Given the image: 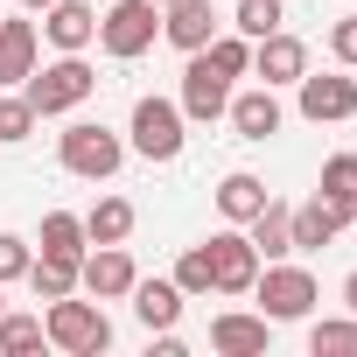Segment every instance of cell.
I'll list each match as a JSON object with an SVG mask.
<instances>
[{"mask_svg": "<svg viewBox=\"0 0 357 357\" xmlns=\"http://www.w3.org/2000/svg\"><path fill=\"white\" fill-rule=\"evenodd\" d=\"M245 238H252L259 266H266V259H294V231H287V204H273V197H266V211H259V218H245Z\"/></svg>", "mask_w": 357, "mask_h": 357, "instance_id": "ffe728a7", "label": "cell"}, {"mask_svg": "<svg viewBox=\"0 0 357 357\" xmlns=\"http://www.w3.org/2000/svg\"><path fill=\"white\" fill-rule=\"evenodd\" d=\"M22 8H29V15H43V8H50V0H22Z\"/></svg>", "mask_w": 357, "mask_h": 357, "instance_id": "e575fe53", "label": "cell"}, {"mask_svg": "<svg viewBox=\"0 0 357 357\" xmlns=\"http://www.w3.org/2000/svg\"><path fill=\"white\" fill-rule=\"evenodd\" d=\"M204 56H211V70H218V77H231V84H238V77H252V43H245L238 29H218V36L204 43Z\"/></svg>", "mask_w": 357, "mask_h": 357, "instance_id": "cb8c5ba5", "label": "cell"}, {"mask_svg": "<svg viewBox=\"0 0 357 357\" xmlns=\"http://www.w3.org/2000/svg\"><path fill=\"white\" fill-rule=\"evenodd\" d=\"M133 280H140V266H133V252H126V245H98V252H84V259H77V287H84L91 301H126V294H133Z\"/></svg>", "mask_w": 357, "mask_h": 357, "instance_id": "9c48e42d", "label": "cell"}, {"mask_svg": "<svg viewBox=\"0 0 357 357\" xmlns=\"http://www.w3.org/2000/svg\"><path fill=\"white\" fill-rule=\"evenodd\" d=\"M50 343L43 315H22V308H0V357H36Z\"/></svg>", "mask_w": 357, "mask_h": 357, "instance_id": "603a6c76", "label": "cell"}, {"mask_svg": "<svg viewBox=\"0 0 357 357\" xmlns=\"http://www.w3.org/2000/svg\"><path fill=\"white\" fill-rule=\"evenodd\" d=\"M154 357H183V336H175V329H154Z\"/></svg>", "mask_w": 357, "mask_h": 357, "instance_id": "d6a6232c", "label": "cell"}, {"mask_svg": "<svg viewBox=\"0 0 357 357\" xmlns=\"http://www.w3.org/2000/svg\"><path fill=\"white\" fill-rule=\"evenodd\" d=\"M315 190H322V197H336V204H357V154H350V147L322 161V183H315Z\"/></svg>", "mask_w": 357, "mask_h": 357, "instance_id": "f1b7e54d", "label": "cell"}, {"mask_svg": "<svg viewBox=\"0 0 357 357\" xmlns=\"http://www.w3.org/2000/svg\"><path fill=\"white\" fill-rule=\"evenodd\" d=\"M36 63H43V36H36V22H22V15H15V22H0V84L15 91Z\"/></svg>", "mask_w": 357, "mask_h": 357, "instance_id": "e0dca14e", "label": "cell"}, {"mask_svg": "<svg viewBox=\"0 0 357 357\" xmlns=\"http://www.w3.org/2000/svg\"><path fill=\"white\" fill-rule=\"evenodd\" d=\"M218 29H225V15L211 8V0H168V8H161V36L183 50V56H197Z\"/></svg>", "mask_w": 357, "mask_h": 357, "instance_id": "7c38bea8", "label": "cell"}, {"mask_svg": "<svg viewBox=\"0 0 357 357\" xmlns=\"http://www.w3.org/2000/svg\"><path fill=\"white\" fill-rule=\"evenodd\" d=\"M91 91H98V70H91L84 56H63V50H56V63H36V70L22 77V98L36 105V119H63V112H77Z\"/></svg>", "mask_w": 357, "mask_h": 357, "instance_id": "7a4b0ae2", "label": "cell"}, {"mask_svg": "<svg viewBox=\"0 0 357 357\" xmlns=\"http://www.w3.org/2000/svg\"><path fill=\"white\" fill-rule=\"evenodd\" d=\"M126 301H133L140 329L154 336V329H175V322H183V301H190V294L175 287V280H133V294H126Z\"/></svg>", "mask_w": 357, "mask_h": 357, "instance_id": "ac0fdd59", "label": "cell"}, {"mask_svg": "<svg viewBox=\"0 0 357 357\" xmlns=\"http://www.w3.org/2000/svg\"><path fill=\"white\" fill-rule=\"evenodd\" d=\"M329 50H336V63H343V70H357V15H343V22L329 29Z\"/></svg>", "mask_w": 357, "mask_h": 357, "instance_id": "1f68e13d", "label": "cell"}, {"mask_svg": "<svg viewBox=\"0 0 357 357\" xmlns=\"http://www.w3.org/2000/svg\"><path fill=\"white\" fill-rule=\"evenodd\" d=\"M43 252H56V259H84V252H91L84 218H77V211H50V218H43Z\"/></svg>", "mask_w": 357, "mask_h": 357, "instance_id": "d4e9b609", "label": "cell"}, {"mask_svg": "<svg viewBox=\"0 0 357 357\" xmlns=\"http://www.w3.org/2000/svg\"><path fill=\"white\" fill-rule=\"evenodd\" d=\"M266 343H273V322L252 315V308H225L211 322V350L218 357H266Z\"/></svg>", "mask_w": 357, "mask_h": 357, "instance_id": "5bb4252c", "label": "cell"}, {"mask_svg": "<svg viewBox=\"0 0 357 357\" xmlns=\"http://www.w3.org/2000/svg\"><path fill=\"white\" fill-rule=\"evenodd\" d=\"M154 8H168V0H154Z\"/></svg>", "mask_w": 357, "mask_h": 357, "instance_id": "8d00e7d4", "label": "cell"}, {"mask_svg": "<svg viewBox=\"0 0 357 357\" xmlns=\"http://www.w3.org/2000/svg\"><path fill=\"white\" fill-rule=\"evenodd\" d=\"M29 259H36V245H29L22 231H0V287L29 280Z\"/></svg>", "mask_w": 357, "mask_h": 357, "instance_id": "4dcf8cb0", "label": "cell"}, {"mask_svg": "<svg viewBox=\"0 0 357 357\" xmlns=\"http://www.w3.org/2000/svg\"><path fill=\"white\" fill-rule=\"evenodd\" d=\"M154 36H161V8H154V0H112V8L98 15V50H105L112 63L147 56Z\"/></svg>", "mask_w": 357, "mask_h": 357, "instance_id": "8992f818", "label": "cell"}, {"mask_svg": "<svg viewBox=\"0 0 357 357\" xmlns=\"http://www.w3.org/2000/svg\"><path fill=\"white\" fill-rule=\"evenodd\" d=\"M357 225V204H336V197H308V204H287V231H294V252H322L336 245L343 231Z\"/></svg>", "mask_w": 357, "mask_h": 357, "instance_id": "52a82bcc", "label": "cell"}, {"mask_svg": "<svg viewBox=\"0 0 357 357\" xmlns=\"http://www.w3.org/2000/svg\"><path fill=\"white\" fill-rule=\"evenodd\" d=\"M225 119H231V133H238V140H273V133H280V98H273V84L231 91Z\"/></svg>", "mask_w": 357, "mask_h": 357, "instance_id": "2e32d148", "label": "cell"}, {"mask_svg": "<svg viewBox=\"0 0 357 357\" xmlns=\"http://www.w3.org/2000/svg\"><path fill=\"white\" fill-rule=\"evenodd\" d=\"M183 119H197V126H211V119H225V105H231V77H218L211 70V56L197 50L190 56V70H183Z\"/></svg>", "mask_w": 357, "mask_h": 357, "instance_id": "30bf717a", "label": "cell"}, {"mask_svg": "<svg viewBox=\"0 0 357 357\" xmlns=\"http://www.w3.org/2000/svg\"><path fill=\"white\" fill-rule=\"evenodd\" d=\"M29 287H36V301H63V294H77V259L36 252V259H29Z\"/></svg>", "mask_w": 357, "mask_h": 357, "instance_id": "7402d4cb", "label": "cell"}, {"mask_svg": "<svg viewBox=\"0 0 357 357\" xmlns=\"http://www.w3.org/2000/svg\"><path fill=\"white\" fill-rule=\"evenodd\" d=\"M43 329H50V350H70V357H98V350H112V322H105V308H98V301H77V294L50 301Z\"/></svg>", "mask_w": 357, "mask_h": 357, "instance_id": "5b68a950", "label": "cell"}, {"mask_svg": "<svg viewBox=\"0 0 357 357\" xmlns=\"http://www.w3.org/2000/svg\"><path fill=\"white\" fill-rule=\"evenodd\" d=\"M294 105H301L308 126H343V119H357V77H350V70H329V77L301 70Z\"/></svg>", "mask_w": 357, "mask_h": 357, "instance_id": "ba28073f", "label": "cell"}, {"mask_svg": "<svg viewBox=\"0 0 357 357\" xmlns=\"http://www.w3.org/2000/svg\"><path fill=\"white\" fill-rule=\"evenodd\" d=\"M231 29H238L245 43L273 36V29H280V0H238V15H231Z\"/></svg>", "mask_w": 357, "mask_h": 357, "instance_id": "f546056e", "label": "cell"}, {"mask_svg": "<svg viewBox=\"0 0 357 357\" xmlns=\"http://www.w3.org/2000/svg\"><path fill=\"white\" fill-rule=\"evenodd\" d=\"M183 147H190L183 105L161 98V91H140V98H133V119H126V154H140V161H175Z\"/></svg>", "mask_w": 357, "mask_h": 357, "instance_id": "3957f363", "label": "cell"}, {"mask_svg": "<svg viewBox=\"0 0 357 357\" xmlns=\"http://www.w3.org/2000/svg\"><path fill=\"white\" fill-rule=\"evenodd\" d=\"M43 36L63 56H84L98 43V8H84V0H50V8H43Z\"/></svg>", "mask_w": 357, "mask_h": 357, "instance_id": "9a60e30c", "label": "cell"}, {"mask_svg": "<svg viewBox=\"0 0 357 357\" xmlns=\"http://www.w3.org/2000/svg\"><path fill=\"white\" fill-rule=\"evenodd\" d=\"M56 161L63 175H84V183H112L126 168V133H112L105 119H70L56 133Z\"/></svg>", "mask_w": 357, "mask_h": 357, "instance_id": "6da1fadb", "label": "cell"}, {"mask_svg": "<svg viewBox=\"0 0 357 357\" xmlns=\"http://www.w3.org/2000/svg\"><path fill=\"white\" fill-rule=\"evenodd\" d=\"M252 301H259L266 322H308L315 301H322V287H315L308 266H294V259H266L259 280H252Z\"/></svg>", "mask_w": 357, "mask_h": 357, "instance_id": "277c9868", "label": "cell"}, {"mask_svg": "<svg viewBox=\"0 0 357 357\" xmlns=\"http://www.w3.org/2000/svg\"><path fill=\"white\" fill-rule=\"evenodd\" d=\"M204 245H211V266H218V294H252V280H259L252 238H245V231H218V238H204Z\"/></svg>", "mask_w": 357, "mask_h": 357, "instance_id": "4fadbf2b", "label": "cell"}, {"mask_svg": "<svg viewBox=\"0 0 357 357\" xmlns=\"http://www.w3.org/2000/svg\"><path fill=\"white\" fill-rule=\"evenodd\" d=\"M0 308H8V287H0Z\"/></svg>", "mask_w": 357, "mask_h": 357, "instance_id": "d590c367", "label": "cell"}, {"mask_svg": "<svg viewBox=\"0 0 357 357\" xmlns=\"http://www.w3.org/2000/svg\"><path fill=\"white\" fill-rule=\"evenodd\" d=\"M36 126H43V119H36V105H29L22 91H8V98H0V147H22Z\"/></svg>", "mask_w": 357, "mask_h": 357, "instance_id": "83f0119b", "label": "cell"}, {"mask_svg": "<svg viewBox=\"0 0 357 357\" xmlns=\"http://www.w3.org/2000/svg\"><path fill=\"white\" fill-rule=\"evenodd\" d=\"M259 211H266V183L245 175V168H231L225 183H218V218H225V225H245V218H259Z\"/></svg>", "mask_w": 357, "mask_h": 357, "instance_id": "44dd1931", "label": "cell"}, {"mask_svg": "<svg viewBox=\"0 0 357 357\" xmlns=\"http://www.w3.org/2000/svg\"><path fill=\"white\" fill-rule=\"evenodd\" d=\"M301 70H308V43L301 36H287V29H273V36H259L252 43V77L259 84H301Z\"/></svg>", "mask_w": 357, "mask_h": 357, "instance_id": "8fae6325", "label": "cell"}, {"mask_svg": "<svg viewBox=\"0 0 357 357\" xmlns=\"http://www.w3.org/2000/svg\"><path fill=\"white\" fill-rule=\"evenodd\" d=\"M308 350H315V357H357V315H322V322H308Z\"/></svg>", "mask_w": 357, "mask_h": 357, "instance_id": "484cf974", "label": "cell"}, {"mask_svg": "<svg viewBox=\"0 0 357 357\" xmlns=\"http://www.w3.org/2000/svg\"><path fill=\"white\" fill-rule=\"evenodd\" d=\"M133 225H140V211H133L126 197H98V204L84 211V238H91V245H126Z\"/></svg>", "mask_w": 357, "mask_h": 357, "instance_id": "d6986e66", "label": "cell"}, {"mask_svg": "<svg viewBox=\"0 0 357 357\" xmlns=\"http://www.w3.org/2000/svg\"><path fill=\"white\" fill-rule=\"evenodd\" d=\"M175 287H183L190 301H204V294H218V266H211V245H190L183 259H175V273H168Z\"/></svg>", "mask_w": 357, "mask_h": 357, "instance_id": "4316f807", "label": "cell"}, {"mask_svg": "<svg viewBox=\"0 0 357 357\" xmlns=\"http://www.w3.org/2000/svg\"><path fill=\"white\" fill-rule=\"evenodd\" d=\"M343 308L357 315V273H343Z\"/></svg>", "mask_w": 357, "mask_h": 357, "instance_id": "836d02e7", "label": "cell"}]
</instances>
